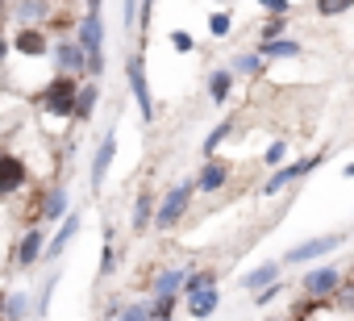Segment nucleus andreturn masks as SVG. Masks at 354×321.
I'll return each instance as SVG.
<instances>
[{"instance_id": "f257e3e1", "label": "nucleus", "mask_w": 354, "mask_h": 321, "mask_svg": "<svg viewBox=\"0 0 354 321\" xmlns=\"http://www.w3.org/2000/svg\"><path fill=\"white\" fill-rule=\"evenodd\" d=\"M75 46L84 51L88 71L100 75V71H104V26H100V5H96V0L88 5V17H84V26H80V42H75Z\"/></svg>"}, {"instance_id": "f03ea898", "label": "nucleus", "mask_w": 354, "mask_h": 321, "mask_svg": "<svg viewBox=\"0 0 354 321\" xmlns=\"http://www.w3.org/2000/svg\"><path fill=\"white\" fill-rule=\"evenodd\" d=\"M75 92H80V84H75L71 75H55V80L42 88V109H46L50 117H71Z\"/></svg>"}, {"instance_id": "7ed1b4c3", "label": "nucleus", "mask_w": 354, "mask_h": 321, "mask_svg": "<svg viewBox=\"0 0 354 321\" xmlns=\"http://www.w3.org/2000/svg\"><path fill=\"white\" fill-rule=\"evenodd\" d=\"M188 201H192V184H180V188H171L167 196H162V205H158V213H154V226L158 230H171L175 221L184 217V209H188Z\"/></svg>"}, {"instance_id": "20e7f679", "label": "nucleus", "mask_w": 354, "mask_h": 321, "mask_svg": "<svg viewBox=\"0 0 354 321\" xmlns=\"http://www.w3.org/2000/svg\"><path fill=\"white\" fill-rule=\"evenodd\" d=\"M125 80H129V88H133V100H138L142 117L150 121V117H154V100H150V84H146V63H142V55H133V59L125 63Z\"/></svg>"}, {"instance_id": "39448f33", "label": "nucleus", "mask_w": 354, "mask_h": 321, "mask_svg": "<svg viewBox=\"0 0 354 321\" xmlns=\"http://www.w3.org/2000/svg\"><path fill=\"white\" fill-rule=\"evenodd\" d=\"M13 51L17 55H26V59H42L46 51H50V38H46V30H13Z\"/></svg>"}, {"instance_id": "423d86ee", "label": "nucleus", "mask_w": 354, "mask_h": 321, "mask_svg": "<svg viewBox=\"0 0 354 321\" xmlns=\"http://www.w3.org/2000/svg\"><path fill=\"white\" fill-rule=\"evenodd\" d=\"M42 250H46V234L42 230H26L21 242H17V250H13V263L17 267H34L42 259Z\"/></svg>"}, {"instance_id": "0eeeda50", "label": "nucleus", "mask_w": 354, "mask_h": 321, "mask_svg": "<svg viewBox=\"0 0 354 321\" xmlns=\"http://www.w3.org/2000/svg\"><path fill=\"white\" fill-rule=\"evenodd\" d=\"M113 154H117V134L109 129V134L100 138V146H96V154H92V188H100V184H104V176H109V167H113Z\"/></svg>"}, {"instance_id": "6e6552de", "label": "nucleus", "mask_w": 354, "mask_h": 321, "mask_svg": "<svg viewBox=\"0 0 354 321\" xmlns=\"http://www.w3.org/2000/svg\"><path fill=\"white\" fill-rule=\"evenodd\" d=\"M26 184V163L17 154H0V196H9Z\"/></svg>"}, {"instance_id": "1a4fd4ad", "label": "nucleus", "mask_w": 354, "mask_h": 321, "mask_svg": "<svg viewBox=\"0 0 354 321\" xmlns=\"http://www.w3.org/2000/svg\"><path fill=\"white\" fill-rule=\"evenodd\" d=\"M342 238H346V234H325V238H313V242H304V246L288 250V263H308V259H317V255H329L333 246H342Z\"/></svg>"}, {"instance_id": "9d476101", "label": "nucleus", "mask_w": 354, "mask_h": 321, "mask_svg": "<svg viewBox=\"0 0 354 321\" xmlns=\"http://www.w3.org/2000/svg\"><path fill=\"white\" fill-rule=\"evenodd\" d=\"M300 284H304V292H308V296H333V288L342 284V275H337L333 267H321V271H308Z\"/></svg>"}, {"instance_id": "9b49d317", "label": "nucleus", "mask_w": 354, "mask_h": 321, "mask_svg": "<svg viewBox=\"0 0 354 321\" xmlns=\"http://www.w3.org/2000/svg\"><path fill=\"white\" fill-rule=\"evenodd\" d=\"M184 279H188V271H184V267L162 271V275L154 279V300H175V292L184 288Z\"/></svg>"}, {"instance_id": "f8f14e48", "label": "nucleus", "mask_w": 354, "mask_h": 321, "mask_svg": "<svg viewBox=\"0 0 354 321\" xmlns=\"http://www.w3.org/2000/svg\"><path fill=\"white\" fill-rule=\"evenodd\" d=\"M55 63L63 67V75H75V71L88 67V59H84V51H80L75 42H59V46H55Z\"/></svg>"}, {"instance_id": "ddd939ff", "label": "nucleus", "mask_w": 354, "mask_h": 321, "mask_svg": "<svg viewBox=\"0 0 354 321\" xmlns=\"http://www.w3.org/2000/svg\"><path fill=\"white\" fill-rule=\"evenodd\" d=\"M75 230H80V213H67V217H63V226L55 230V238L46 242V255H50V259H59V255L67 250V242L75 238Z\"/></svg>"}, {"instance_id": "4468645a", "label": "nucleus", "mask_w": 354, "mask_h": 321, "mask_svg": "<svg viewBox=\"0 0 354 321\" xmlns=\"http://www.w3.org/2000/svg\"><path fill=\"white\" fill-rule=\"evenodd\" d=\"M217 304H221V296H217V288H201V292H192V296H188V313H192L196 321H205V317H213V313H217Z\"/></svg>"}, {"instance_id": "2eb2a0df", "label": "nucleus", "mask_w": 354, "mask_h": 321, "mask_svg": "<svg viewBox=\"0 0 354 321\" xmlns=\"http://www.w3.org/2000/svg\"><path fill=\"white\" fill-rule=\"evenodd\" d=\"M225 180H230V167L221 163V158H209V163L201 167V180H196V188H201V192H217Z\"/></svg>"}, {"instance_id": "dca6fc26", "label": "nucleus", "mask_w": 354, "mask_h": 321, "mask_svg": "<svg viewBox=\"0 0 354 321\" xmlns=\"http://www.w3.org/2000/svg\"><path fill=\"white\" fill-rule=\"evenodd\" d=\"M96 96H100V88H96V84H84V88L75 92V109H71V117H75V121H92V113H96Z\"/></svg>"}, {"instance_id": "f3484780", "label": "nucleus", "mask_w": 354, "mask_h": 321, "mask_svg": "<svg viewBox=\"0 0 354 321\" xmlns=\"http://www.w3.org/2000/svg\"><path fill=\"white\" fill-rule=\"evenodd\" d=\"M42 217H46V221H63V217H67V192H63V188L46 192V201H42Z\"/></svg>"}, {"instance_id": "a211bd4d", "label": "nucleus", "mask_w": 354, "mask_h": 321, "mask_svg": "<svg viewBox=\"0 0 354 321\" xmlns=\"http://www.w3.org/2000/svg\"><path fill=\"white\" fill-rule=\"evenodd\" d=\"M317 163H321V158H304V163H296V167H288V172H279V176H275V180L267 184V196H271V192H279V188H283L288 180H296V176H304V172H313Z\"/></svg>"}, {"instance_id": "6ab92c4d", "label": "nucleus", "mask_w": 354, "mask_h": 321, "mask_svg": "<svg viewBox=\"0 0 354 321\" xmlns=\"http://www.w3.org/2000/svg\"><path fill=\"white\" fill-rule=\"evenodd\" d=\"M30 313V292H9L5 296V321H21Z\"/></svg>"}, {"instance_id": "aec40b11", "label": "nucleus", "mask_w": 354, "mask_h": 321, "mask_svg": "<svg viewBox=\"0 0 354 321\" xmlns=\"http://www.w3.org/2000/svg\"><path fill=\"white\" fill-rule=\"evenodd\" d=\"M150 213H154V196H150V192H142V196H138V205H133V230H138V234L150 226Z\"/></svg>"}, {"instance_id": "412c9836", "label": "nucleus", "mask_w": 354, "mask_h": 321, "mask_svg": "<svg viewBox=\"0 0 354 321\" xmlns=\"http://www.w3.org/2000/svg\"><path fill=\"white\" fill-rule=\"evenodd\" d=\"M230 84H234V75L230 71H213V80H209V96L221 104V100H230Z\"/></svg>"}, {"instance_id": "4be33fe9", "label": "nucleus", "mask_w": 354, "mask_h": 321, "mask_svg": "<svg viewBox=\"0 0 354 321\" xmlns=\"http://www.w3.org/2000/svg\"><path fill=\"white\" fill-rule=\"evenodd\" d=\"M275 275H279V263H267V267H254L242 284H246V288H263V284H271Z\"/></svg>"}, {"instance_id": "5701e85b", "label": "nucleus", "mask_w": 354, "mask_h": 321, "mask_svg": "<svg viewBox=\"0 0 354 321\" xmlns=\"http://www.w3.org/2000/svg\"><path fill=\"white\" fill-rule=\"evenodd\" d=\"M13 17L17 21H38V17H50V5H17Z\"/></svg>"}, {"instance_id": "b1692460", "label": "nucleus", "mask_w": 354, "mask_h": 321, "mask_svg": "<svg viewBox=\"0 0 354 321\" xmlns=\"http://www.w3.org/2000/svg\"><path fill=\"white\" fill-rule=\"evenodd\" d=\"M263 51H267L271 59H292V55H300V46H296V42H267Z\"/></svg>"}, {"instance_id": "393cba45", "label": "nucleus", "mask_w": 354, "mask_h": 321, "mask_svg": "<svg viewBox=\"0 0 354 321\" xmlns=\"http://www.w3.org/2000/svg\"><path fill=\"white\" fill-rule=\"evenodd\" d=\"M230 134H234V121H221V125H217V129H213V134H209V138H205V150H209V154H213V150H217V142H225V138H230Z\"/></svg>"}, {"instance_id": "a878e982", "label": "nucleus", "mask_w": 354, "mask_h": 321, "mask_svg": "<svg viewBox=\"0 0 354 321\" xmlns=\"http://www.w3.org/2000/svg\"><path fill=\"white\" fill-rule=\"evenodd\" d=\"M201 288H213V271H201V275L184 279V292H188V296H192V292H201Z\"/></svg>"}, {"instance_id": "bb28decb", "label": "nucleus", "mask_w": 354, "mask_h": 321, "mask_svg": "<svg viewBox=\"0 0 354 321\" xmlns=\"http://www.w3.org/2000/svg\"><path fill=\"white\" fill-rule=\"evenodd\" d=\"M117 321H150V304H129V309H121Z\"/></svg>"}, {"instance_id": "cd10ccee", "label": "nucleus", "mask_w": 354, "mask_h": 321, "mask_svg": "<svg viewBox=\"0 0 354 321\" xmlns=\"http://www.w3.org/2000/svg\"><path fill=\"white\" fill-rule=\"evenodd\" d=\"M209 30H213V38H225V34H230V17H225V13H213V17H209Z\"/></svg>"}, {"instance_id": "c85d7f7f", "label": "nucleus", "mask_w": 354, "mask_h": 321, "mask_svg": "<svg viewBox=\"0 0 354 321\" xmlns=\"http://www.w3.org/2000/svg\"><path fill=\"white\" fill-rule=\"evenodd\" d=\"M234 67L238 71H259V59L254 55H242V59H234Z\"/></svg>"}, {"instance_id": "c756f323", "label": "nucleus", "mask_w": 354, "mask_h": 321, "mask_svg": "<svg viewBox=\"0 0 354 321\" xmlns=\"http://www.w3.org/2000/svg\"><path fill=\"white\" fill-rule=\"evenodd\" d=\"M279 34H283V21H271V26H267V30H263V46H267V42H271V38H279Z\"/></svg>"}, {"instance_id": "7c9ffc66", "label": "nucleus", "mask_w": 354, "mask_h": 321, "mask_svg": "<svg viewBox=\"0 0 354 321\" xmlns=\"http://www.w3.org/2000/svg\"><path fill=\"white\" fill-rule=\"evenodd\" d=\"M283 150H288V146H283V142H275V146L267 150V163H279V158H283Z\"/></svg>"}, {"instance_id": "2f4dec72", "label": "nucleus", "mask_w": 354, "mask_h": 321, "mask_svg": "<svg viewBox=\"0 0 354 321\" xmlns=\"http://www.w3.org/2000/svg\"><path fill=\"white\" fill-rule=\"evenodd\" d=\"M171 42H175V51H192V38H188V34H175Z\"/></svg>"}, {"instance_id": "473e14b6", "label": "nucleus", "mask_w": 354, "mask_h": 321, "mask_svg": "<svg viewBox=\"0 0 354 321\" xmlns=\"http://www.w3.org/2000/svg\"><path fill=\"white\" fill-rule=\"evenodd\" d=\"M342 304H350V309H354V288H346V292H342Z\"/></svg>"}, {"instance_id": "72a5a7b5", "label": "nucleus", "mask_w": 354, "mask_h": 321, "mask_svg": "<svg viewBox=\"0 0 354 321\" xmlns=\"http://www.w3.org/2000/svg\"><path fill=\"white\" fill-rule=\"evenodd\" d=\"M0 321H5V292H0Z\"/></svg>"}]
</instances>
